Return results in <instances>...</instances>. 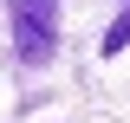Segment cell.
<instances>
[{
	"label": "cell",
	"mask_w": 130,
	"mask_h": 123,
	"mask_svg": "<svg viewBox=\"0 0 130 123\" xmlns=\"http://www.w3.org/2000/svg\"><path fill=\"white\" fill-rule=\"evenodd\" d=\"M59 46V0H13V52L26 65L52 58Z\"/></svg>",
	"instance_id": "obj_1"
},
{
	"label": "cell",
	"mask_w": 130,
	"mask_h": 123,
	"mask_svg": "<svg viewBox=\"0 0 130 123\" xmlns=\"http://www.w3.org/2000/svg\"><path fill=\"white\" fill-rule=\"evenodd\" d=\"M124 46H130V13H124V19H117V26H111V32H104V58H117V52H124Z\"/></svg>",
	"instance_id": "obj_2"
}]
</instances>
